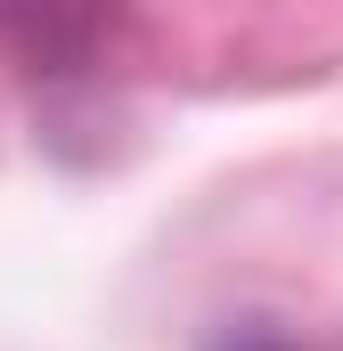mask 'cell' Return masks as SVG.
Here are the masks:
<instances>
[{
  "mask_svg": "<svg viewBox=\"0 0 343 351\" xmlns=\"http://www.w3.org/2000/svg\"><path fill=\"white\" fill-rule=\"evenodd\" d=\"M213 351H294V343H286L278 327H229V335H221Z\"/></svg>",
  "mask_w": 343,
  "mask_h": 351,
  "instance_id": "cell-1",
  "label": "cell"
}]
</instances>
